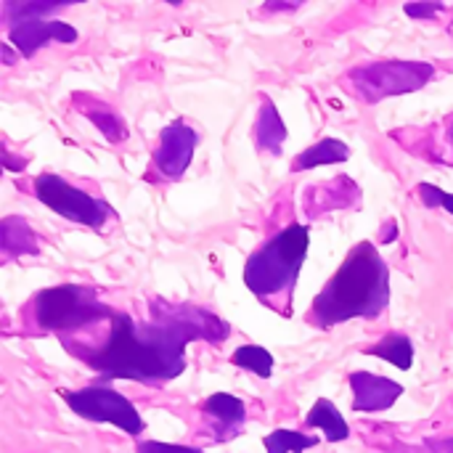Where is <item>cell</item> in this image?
Listing matches in <instances>:
<instances>
[{
  "instance_id": "4fadbf2b",
  "label": "cell",
  "mask_w": 453,
  "mask_h": 453,
  "mask_svg": "<svg viewBox=\"0 0 453 453\" xmlns=\"http://www.w3.org/2000/svg\"><path fill=\"white\" fill-rule=\"evenodd\" d=\"M287 141V127H284V119L276 109V104L263 96V106L257 111V119H255V143L257 149L263 151H271V154H281V146Z\"/></svg>"
},
{
  "instance_id": "30bf717a",
  "label": "cell",
  "mask_w": 453,
  "mask_h": 453,
  "mask_svg": "<svg viewBox=\"0 0 453 453\" xmlns=\"http://www.w3.org/2000/svg\"><path fill=\"white\" fill-rule=\"evenodd\" d=\"M350 388H353V411H358V414L388 411L403 395L401 382H393V380L372 374V372H353Z\"/></svg>"
},
{
  "instance_id": "277c9868",
  "label": "cell",
  "mask_w": 453,
  "mask_h": 453,
  "mask_svg": "<svg viewBox=\"0 0 453 453\" xmlns=\"http://www.w3.org/2000/svg\"><path fill=\"white\" fill-rule=\"evenodd\" d=\"M117 313L98 300V292L80 284H61L35 295L32 321L42 332H80L98 321H111Z\"/></svg>"
},
{
  "instance_id": "603a6c76",
  "label": "cell",
  "mask_w": 453,
  "mask_h": 453,
  "mask_svg": "<svg viewBox=\"0 0 453 453\" xmlns=\"http://www.w3.org/2000/svg\"><path fill=\"white\" fill-rule=\"evenodd\" d=\"M441 11H446V5L443 3H409L406 5V13L411 16V19H425V21H430L435 13H441Z\"/></svg>"
},
{
  "instance_id": "6da1fadb",
  "label": "cell",
  "mask_w": 453,
  "mask_h": 453,
  "mask_svg": "<svg viewBox=\"0 0 453 453\" xmlns=\"http://www.w3.org/2000/svg\"><path fill=\"white\" fill-rule=\"evenodd\" d=\"M151 319L138 324L127 313L111 319V332L101 345H82L61 340L66 353L101 374V382L127 380L138 385H167L186 372V348L191 342H226L231 326L188 303H167L154 297L149 303Z\"/></svg>"
},
{
  "instance_id": "cb8c5ba5",
  "label": "cell",
  "mask_w": 453,
  "mask_h": 453,
  "mask_svg": "<svg viewBox=\"0 0 453 453\" xmlns=\"http://www.w3.org/2000/svg\"><path fill=\"white\" fill-rule=\"evenodd\" d=\"M300 3H265V11H295Z\"/></svg>"
},
{
  "instance_id": "3957f363",
  "label": "cell",
  "mask_w": 453,
  "mask_h": 453,
  "mask_svg": "<svg viewBox=\"0 0 453 453\" xmlns=\"http://www.w3.org/2000/svg\"><path fill=\"white\" fill-rule=\"evenodd\" d=\"M311 247V231L308 226H287L281 234H276L263 250H257L247 265H244V287L260 297H276L289 295L300 279L303 263L308 257Z\"/></svg>"
},
{
  "instance_id": "4316f807",
  "label": "cell",
  "mask_w": 453,
  "mask_h": 453,
  "mask_svg": "<svg viewBox=\"0 0 453 453\" xmlns=\"http://www.w3.org/2000/svg\"><path fill=\"white\" fill-rule=\"evenodd\" d=\"M451 138H453V130H451Z\"/></svg>"
},
{
  "instance_id": "484cf974",
  "label": "cell",
  "mask_w": 453,
  "mask_h": 453,
  "mask_svg": "<svg viewBox=\"0 0 453 453\" xmlns=\"http://www.w3.org/2000/svg\"><path fill=\"white\" fill-rule=\"evenodd\" d=\"M3 58H5V64H13V56H11V48H8V42H3Z\"/></svg>"
},
{
  "instance_id": "ba28073f",
  "label": "cell",
  "mask_w": 453,
  "mask_h": 453,
  "mask_svg": "<svg viewBox=\"0 0 453 453\" xmlns=\"http://www.w3.org/2000/svg\"><path fill=\"white\" fill-rule=\"evenodd\" d=\"M196 130L183 122V119H175L170 122L167 127H162V135H159V146L154 151V167L162 178L167 180H178L191 159H194V149H196Z\"/></svg>"
},
{
  "instance_id": "9c48e42d",
  "label": "cell",
  "mask_w": 453,
  "mask_h": 453,
  "mask_svg": "<svg viewBox=\"0 0 453 453\" xmlns=\"http://www.w3.org/2000/svg\"><path fill=\"white\" fill-rule=\"evenodd\" d=\"M77 37L80 35L72 24L56 21V19H21L8 27V40L16 45V50L24 58H32L40 48H45L50 42L72 45V42H77Z\"/></svg>"
},
{
  "instance_id": "ac0fdd59",
  "label": "cell",
  "mask_w": 453,
  "mask_h": 453,
  "mask_svg": "<svg viewBox=\"0 0 453 453\" xmlns=\"http://www.w3.org/2000/svg\"><path fill=\"white\" fill-rule=\"evenodd\" d=\"M265 453H305L319 446V438L297 433V430H273L263 441Z\"/></svg>"
},
{
  "instance_id": "7c38bea8",
  "label": "cell",
  "mask_w": 453,
  "mask_h": 453,
  "mask_svg": "<svg viewBox=\"0 0 453 453\" xmlns=\"http://www.w3.org/2000/svg\"><path fill=\"white\" fill-rule=\"evenodd\" d=\"M0 250L3 255L11 257H21V255H40V244H37V234L32 231V226L19 218V215H8L0 223Z\"/></svg>"
},
{
  "instance_id": "d6986e66",
  "label": "cell",
  "mask_w": 453,
  "mask_h": 453,
  "mask_svg": "<svg viewBox=\"0 0 453 453\" xmlns=\"http://www.w3.org/2000/svg\"><path fill=\"white\" fill-rule=\"evenodd\" d=\"M82 111L88 114V119H90L109 141H122V138H127V127H125V122L119 119V114H117L111 106L96 104V109H82Z\"/></svg>"
},
{
  "instance_id": "7a4b0ae2",
  "label": "cell",
  "mask_w": 453,
  "mask_h": 453,
  "mask_svg": "<svg viewBox=\"0 0 453 453\" xmlns=\"http://www.w3.org/2000/svg\"><path fill=\"white\" fill-rule=\"evenodd\" d=\"M388 305L390 265L372 242H361L319 292L308 319L319 329H332L353 319H377Z\"/></svg>"
},
{
  "instance_id": "9a60e30c",
  "label": "cell",
  "mask_w": 453,
  "mask_h": 453,
  "mask_svg": "<svg viewBox=\"0 0 453 453\" xmlns=\"http://www.w3.org/2000/svg\"><path fill=\"white\" fill-rule=\"evenodd\" d=\"M350 157V149L348 143L337 141V138H324L313 146H308L295 162H292V170L295 173H303V170H313L319 165H340Z\"/></svg>"
},
{
  "instance_id": "52a82bcc",
  "label": "cell",
  "mask_w": 453,
  "mask_h": 453,
  "mask_svg": "<svg viewBox=\"0 0 453 453\" xmlns=\"http://www.w3.org/2000/svg\"><path fill=\"white\" fill-rule=\"evenodd\" d=\"M35 196L50 207L56 215L80 223V226H90V228H101L109 218H111V207L96 196H90L88 191L72 186L69 180L53 175V173H42L35 178Z\"/></svg>"
},
{
  "instance_id": "8fae6325",
  "label": "cell",
  "mask_w": 453,
  "mask_h": 453,
  "mask_svg": "<svg viewBox=\"0 0 453 453\" xmlns=\"http://www.w3.org/2000/svg\"><path fill=\"white\" fill-rule=\"evenodd\" d=\"M202 414L210 422L212 430V441L215 443H226L231 438H236L244 430L247 422V406L242 398L231 395V393H215L202 403Z\"/></svg>"
},
{
  "instance_id": "d4e9b609",
  "label": "cell",
  "mask_w": 453,
  "mask_h": 453,
  "mask_svg": "<svg viewBox=\"0 0 453 453\" xmlns=\"http://www.w3.org/2000/svg\"><path fill=\"white\" fill-rule=\"evenodd\" d=\"M395 231H398V228H395V220H390V223H388V234H385V242H395V236H398Z\"/></svg>"
},
{
  "instance_id": "44dd1931",
  "label": "cell",
  "mask_w": 453,
  "mask_h": 453,
  "mask_svg": "<svg viewBox=\"0 0 453 453\" xmlns=\"http://www.w3.org/2000/svg\"><path fill=\"white\" fill-rule=\"evenodd\" d=\"M417 191H419V199L425 202L427 210L443 207L446 212H451L453 215V194H446L443 188H438V186H433V183H419Z\"/></svg>"
},
{
  "instance_id": "7402d4cb",
  "label": "cell",
  "mask_w": 453,
  "mask_h": 453,
  "mask_svg": "<svg viewBox=\"0 0 453 453\" xmlns=\"http://www.w3.org/2000/svg\"><path fill=\"white\" fill-rule=\"evenodd\" d=\"M135 453H204L196 446H180V443H162V441H143L135 446Z\"/></svg>"
},
{
  "instance_id": "2e32d148",
  "label": "cell",
  "mask_w": 453,
  "mask_h": 453,
  "mask_svg": "<svg viewBox=\"0 0 453 453\" xmlns=\"http://www.w3.org/2000/svg\"><path fill=\"white\" fill-rule=\"evenodd\" d=\"M364 353L374 356V358H382V361L393 364L401 372H409L414 366V345H411V340L406 334H388L377 345L366 348Z\"/></svg>"
},
{
  "instance_id": "8992f818",
  "label": "cell",
  "mask_w": 453,
  "mask_h": 453,
  "mask_svg": "<svg viewBox=\"0 0 453 453\" xmlns=\"http://www.w3.org/2000/svg\"><path fill=\"white\" fill-rule=\"evenodd\" d=\"M58 395L85 422L114 425L117 430L133 438H138L146 430L138 409L109 385H88L82 390H58Z\"/></svg>"
},
{
  "instance_id": "e0dca14e",
  "label": "cell",
  "mask_w": 453,
  "mask_h": 453,
  "mask_svg": "<svg viewBox=\"0 0 453 453\" xmlns=\"http://www.w3.org/2000/svg\"><path fill=\"white\" fill-rule=\"evenodd\" d=\"M231 361H234V366H239L244 372H252L260 380H271L273 364H276L273 356L265 348H260V345H242V348H236Z\"/></svg>"
},
{
  "instance_id": "5bb4252c",
  "label": "cell",
  "mask_w": 453,
  "mask_h": 453,
  "mask_svg": "<svg viewBox=\"0 0 453 453\" xmlns=\"http://www.w3.org/2000/svg\"><path fill=\"white\" fill-rule=\"evenodd\" d=\"M305 425H308L311 430H321L324 438H326V443H342V441L350 438V427H348L345 417H342L340 409H337L332 401H326V398H319V401L313 403V409H311L308 417H305Z\"/></svg>"
},
{
  "instance_id": "5b68a950",
  "label": "cell",
  "mask_w": 453,
  "mask_h": 453,
  "mask_svg": "<svg viewBox=\"0 0 453 453\" xmlns=\"http://www.w3.org/2000/svg\"><path fill=\"white\" fill-rule=\"evenodd\" d=\"M433 74L435 66L427 61H374L356 66L348 80L366 104H377L382 98L425 88Z\"/></svg>"
},
{
  "instance_id": "ffe728a7",
  "label": "cell",
  "mask_w": 453,
  "mask_h": 453,
  "mask_svg": "<svg viewBox=\"0 0 453 453\" xmlns=\"http://www.w3.org/2000/svg\"><path fill=\"white\" fill-rule=\"evenodd\" d=\"M61 8H64L61 3H5L3 13H5V21L11 27L21 19H45L48 13H56Z\"/></svg>"
}]
</instances>
